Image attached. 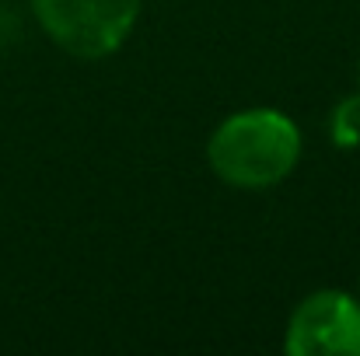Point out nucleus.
<instances>
[{
	"label": "nucleus",
	"instance_id": "nucleus-1",
	"mask_svg": "<svg viewBox=\"0 0 360 356\" xmlns=\"http://www.w3.org/2000/svg\"><path fill=\"white\" fill-rule=\"evenodd\" d=\"M301 129L276 109H245L228 116L207 140L210 171L241 192L280 185L301 161Z\"/></svg>",
	"mask_w": 360,
	"mask_h": 356
},
{
	"label": "nucleus",
	"instance_id": "nucleus-2",
	"mask_svg": "<svg viewBox=\"0 0 360 356\" xmlns=\"http://www.w3.org/2000/svg\"><path fill=\"white\" fill-rule=\"evenodd\" d=\"M39 28L77 60H105L129 39L140 0H32Z\"/></svg>",
	"mask_w": 360,
	"mask_h": 356
},
{
	"label": "nucleus",
	"instance_id": "nucleus-3",
	"mask_svg": "<svg viewBox=\"0 0 360 356\" xmlns=\"http://www.w3.org/2000/svg\"><path fill=\"white\" fill-rule=\"evenodd\" d=\"M283 350L290 356H360V297L315 290L287 318Z\"/></svg>",
	"mask_w": 360,
	"mask_h": 356
},
{
	"label": "nucleus",
	"instance_id": "nucleus-4",
	"mask_svg": "<svg viewBox=\"0 0 360 356\" xmlns=\"http://www.w3.org/2000/svg\"><path fill=\"white\" fill-rule=\"evenodd\" d=\"M329 136L340 150L360 147V91L347 95L333 112H329Z\"/></svg>",
	"mask_w": 360,
	"mask_h": 356
},
{
	"label": "nucleus",
	"instance_id": "nucleus-5",
	"mask_svg": "<svg viewBox=\"0 0 360 356\" xmlns=\"http://www.w3.org/2000/svg\"><path fill=\"white\" fill-rule=\"evenodd\" d=\"M357 84H360V67H357ZM357 91H360V88H357Z\"/></svg>",
	"mask_w": 360,
	"mask_h": 356
},
{
	"label": "nucleus",
	"instance_id": "nucleus-6",
	"mask_svg": "<svg viewBox=\"0 0 360 356\" xmlns=\"http://www.w3.org/2000/svg\"><path fill=\"white\" fill-rule=\"evenodd\" d=\"M357 297H360V279H357Z\"/></svg>",
	"mask_w": 360,
	"mask_h": 356
}]
</instances>
